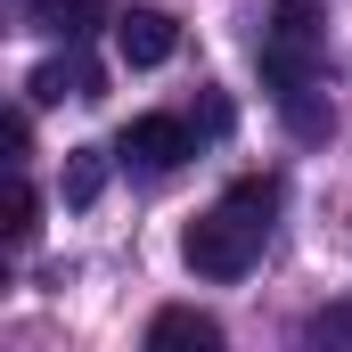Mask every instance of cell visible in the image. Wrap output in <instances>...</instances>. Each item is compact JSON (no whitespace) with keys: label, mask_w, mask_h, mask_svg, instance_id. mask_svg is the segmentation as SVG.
I'll list each match as a JSON object with an SVG mask.
<instances>
[{"label":"cell","mask_w":352,"mask_h":352,"mask_svg":"<svg viewBox=\"0 0 352 352\" xmlns=\"http://www.w3.org/2000/svg\"><path fill=\"white\" fill-rule=\"evenodd\" d=\"M311 74H320V16H311V0H278L263 25V82L270 98H287Z\"/></svg>","instance_id":"cell-1"},{"label":"cell","mask_w":352,"mask_h":352,"mask_svg":"<svg viewBox=\"0 0 352 352\" xmlns=\"http://www.w3.org/2000/svg\"><path fill=\"white\" fill-rule=\"evenodd\" d=\"M254 254H263V230H254L246 213H230V205L180 230V263L197 270V278H246Z\"/></svg>","instance_id":"cell-2"},{"label":"cell","mask_w":352,"mask_h":352,"mask_svg":"<svg viewBox=\"0 0 352 352\" xmlns=\"http://www.w3.org/2000/svg\"><path fill=\"white\" fill-rule=\"evenodd\" d=\"M115 156L123 164H140V173H173L197 156V131L180 123V115H131L123 123V140H115Z\"/></svg>","instance_id":"cell-3"},{"label":"cell","mask_w":352,"mask_h":352,"mask_svg":"<svg viewBox=\"0 0 352 352\" xmlns=\"http://www.w3.org/2000/svg\"><path fill=\"white\" fill-rule=\"evenodd\" d=\"M173 50H180V16H164V8H123V16H115V58H123V66L148 74V66H164Z\"/></svg>","instance_id":"cell-4"},{"label":"cell","mask_w":352,"mask_h":352,"mask_svg":"<svg viewBox=\"0 0 352 352\" xmlns=\"http://www.w3.org/2000/svg\"><path fill=\"white\" fill-rule=\"evenodd\" d=\"M148 344H156V352H213V344H221V320L197 311V303H173V311L148 320Z\"/></svg>","instance_id":"cell-5"},{"label":"cell","mask_w":352,"mask_h":352,"mask_svg":"<svg viewBox=\"0 0 352 352\" xmlns=\"http://www.w3.org/2000/svg\"><path fill=\"white\" fill-rule=\"evenodd\" d=\"M107 197V148H66V205H98Z\"/></svg>","instance_id":"cell-6"},{"label":"cell","mask_w":352,"mask_h":352,"mask_svg":"<svg viewBox=\"0 0 352 352\" xmlns=\"http://www.w3.org/2000/svg\"><path fill=\"white\" fill-rule=\"evenodd\" d=\"M278 115H287V131H295V140H328V131H336V107H328V98H311V82L287 90V98H278Z\"/></svg>","instance_id":"cell-7"},{"label":"cell","mask_w":352,"mask_h":352,"mask_svg":"<svg viewBox=\"0 0 352 352\" xmlns=\"http://www.w3.org/2000/svg\"><path fill=\"white\" fill-rule=\"evenodd\" d=\"M90 16H98V0H33V16L25 25H41V33H66V41H82Z\"/></svg>","instance_id":"cell-8"},{"label":"cell","mask_w":352,"mask_h":352,"mask_svg":"<svg viewBox=\"0 0 352 352\" xmlns=\"http://www.w3.org/2000/svg\"><path fill=\"white\" fill-rule=\"evenodd\" d=\"M0 230H8V246H33V230H41V197H33L25 180H8V205H0Z\"/></svg>","instance_id":"cell-9"},{"label":"cell","mask_w":352,"mask_h":352,"mask_svg":"<svg viewBox=\"0 0 352 352\" xmlns=\"http://www.w3.org/2000/svg\"><path fill=\"white\" fill-rule=\"evenodd\" d=\"M221 205H230V213H246L254 230H270V213H278V180H270V173H263V180H238Z\"/></svg>","instance_id":"cell-10"},{"label":"cell","mask_w":352,"mask_h":352,"mask_svg":"<svg viewBox=\"0 0 352 352\" xmlns=\"http://www.w3.org/2000/svg\"><path fill=\"white\" fill-rule=\"evenodd\" d=\"M0 140H8V164H25V156H33V115H25V107H8Z\"/></svg>","instance_id":"cell-11"}]
</instances>
